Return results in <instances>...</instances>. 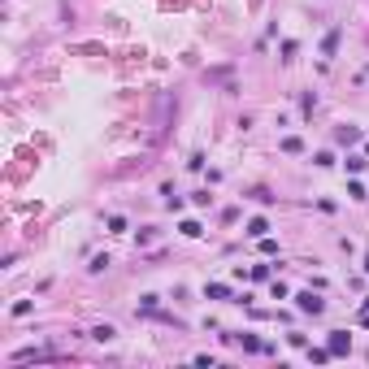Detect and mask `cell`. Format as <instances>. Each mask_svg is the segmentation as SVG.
<instances>
[{"mask_svg": "<svg viewBox=\"0 0 369 369\" xmlns=\"http://www.w3.org/2000/svg\"><path fill=\"white\" fill-rule=\"evenodd\" d=\"M118 335V330H113V326H96V330H91V339H100V343H109V339Z\"/></svg>", "mask_w": 369, "mask_h": 369, "instance_id": "4", "label": "cell"}, {"mask_svg": "<svg viewBox=\"0 0 369 369\" xmlns=\"http://www.w3.org/2000/svg\"><path fill=\"white\" fill-rule=\"evenodd\" d=\"M356 139H360L356 126H343V130H339V143H356Z\"/></svg>", "mask_w": 369, "mask_h": 369, "instance_id": "5", "label": "cell"}, {"mask_svg": "<svg viewBox=\"0 0 369 369\" xmlns=\"http://www.w3.org/2000/svg\"><path fill=\"white\" fill-rule=\"evenodd\" d=\"M178 230H183L187 239H195V235H200V222H183V226H178Z\"/></svg>", "mask_w": 369, "mask_h": 369, "instance_id": "7", "label": "cell"}, {"mask_svg": "<svg viewBox=\"0 0 369 369\" xmlns=\"http://www.w3.org/2000/svg\"><path fill=\"white\" fill-rule=\"evenodd\" d=\"M347 347H352V343H347V335H343V330H330V352L339 356V352H347Z\"/></svg>", "mask_w": 369, "mask_h": 369, "instance_id": "2", "label": "cell"}, {"mask_svg": "<svg viewBox=\"0 0 369 369\" xmlns=\"http://www.w3.org/2000/svg\"><path fill=\"white\" fill-rule=\"evenodd\" d=\"M265 230H270V226H265V217H252V222H248V235L252 239H265Z\"/></svg>", "mask_w": 369, "mask_h": 369, "instance_id": "3", "label": "cell"}, {"mask_svg": "<svg viewBox=\"0 0 369 369\" xmlns=\"http://www.w3.org/2000/svg\"><path fill=\"white\" fill-rule=\"evenodd\" d=\"M295 304H300V313H322V308H326V300H322V295H313V291H300V295H295Z\"/></svg>", "mask_w": 369, "mask_h": 369, "instance_id": "1", "label": "cell"}, {"mask_svg": "<svg viewBox=\"0 0 369 369\" xmlns=\"http://www.w3.org/2000/svg\"><path fill=\"white\" fill-rule=\"evenodd\" d=\"M335 43H339V31H330V35H326V43H322V52L330 57V52H335Z\"/></svg>", "mask_w": 369, "mask_h": 369, "instance_id": "6", "label": "cell"}]
</instances>
